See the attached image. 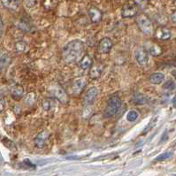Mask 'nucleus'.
<instances>
[{
    "mask_svg": "<svg viewBox=\"0 0 176 176\" xmlns=\"http://www.w3.org/2000/svg\"><path fill=\"white\" fill-rule=\"evenodd\" d=\"M84 52V44L81 40H73L62 50V59L65 63L71 64L78 61Z\"/></svg>",
    "mask_w": 176,
    "mask_h": 176,
    "instance_id": "1",
    "label": "nucleus"
},
{
    "mask_svg": "<svg viewBox=\"0 0 176 176\" xmlns=\"http://www.w3.org/2000/svg\"><path fill=\"white\" fill-rule=\"evenodd\" d=\"M121 104H122L121 99L117 96H113L109 98V100L107 102V105L104 109V117L106 119L113 117L119 110V108L121 107Z\"/></svg>",
    "mask_w": 176,
    "mask_h": 176,
    "instance_id": "2",
    "label": "nucleus"
},
{
    "mask_svg": "<svg viewBox=\"0 0 176 176\" xmlns=\"http://www.w3.org/2000/svg\"><path fill=\"white\" fill-rule=\"evenodd\" d=\"M136 24L138 28L145 35H150L153 33V24L146 14L141 13L137 16Z\"/></svg>",
    "mask_w": 176,
    "mask_h": 176,
    "instance_id": "3",
    "label": "nucleus"
},
{
    "mask_svg": "<svg viewBox=\"0 0 176 176\" xmlns=\"http://www.w3.org/2000/svg\"><path fill=\"white\" fill-rule=\"evenodd\" d=\"M50 91L52 93V96L56 99H58L60 103L66 104L68 102V97H67L66 93L63 90V88L61 86H59V84L52 85L50 89Z\"/></svg>",
    "mask_w": 176,
    "mask_h": 176,
    "instance_id": "4",
    "label": "nucleus"
},
{
    "mask_svg": "<svg viewBox=\"0 0 176 176\" xmlns=\"http://www.w3.org/2000/svg\"><path fill=\"white\" fill-rule=\"evenodd\" d=\"M138 13L137 5L134 1H128L125 4L121 10V16L123 18H132L136 16Z\"/></svg>",
    "mask_w": 176,
    "mask_h": 176,
    "instance_id": "5",
    "label": "nucleus"
},
{
    "mask_svg": "<svg viewBox=\"0 0 176 176\" xmlns=\"http://www.w3.org/2000/svg\"><path fill=\"white\" fill-rule=\"evenodd\" d=\"M148 52L144 47H138L136 50L135 51V58L137 63L141 65H147L148 60H149V56Z\"/></svg>",
    "mask_w": 176,
    "mask_h": 176,
    "instance_id": "6",
    "label": "nucleus"
},
{
    "mask_svg": "<svg viewBox=\"0 0 176 176\" xmlns=\"http://www.w3.org/2000/svg\"><path fill=\"white\" fill-rule=\"evenodd\" d=\"M112 41L109 37H104L100 40L98 45V52L100 54H107L112 49Z\"/></svg>",
    "mask_w": 176,
    "mask_h": 176,
    "instance_id": "7",
    "label": "nucleus"
},
{
    "mask_svg": "<svg viewBox=\"0 0 176 176\" xmlns=\"http://www.w3.org/2000/svg\"><path fill=\"white\" fill-rule=\"evenodd\" d=\"M98 95V90L96 87H91L90 88L87 92L85 93L84 97H83V104L84 105H90L92 104L95 100L97 99Z\"/></svg>",
    "mask_w": 176,
    "mask_h": 176,
    "instance_id": "8",
    "label": "nucleus"
},
{
    "mask_svg": "<svg viewBox=\"0 0 176 176\" xmlns=\"http://www.w3.org/2000/svg\"><path fill=\"white\" fill-rule=\"evenodd\" d=\"M86 84H87V82H86V80L84 78L80 77V78L75 79L72 84L73 94L74 96L81 95V93L84 90Z\"/></svg>",
    "mask_w": 176,
    "mask_h": 176,
    "instance_id": "9",
    "label": "nucleus"
},
{
    "mask_svg": "<svg viewBox=\"0 0 176 176\" xmlns=\"http://www.w3.org/2000/svg\"><path fill=\"white\" fill-rule=\"evenodd\" d=\"M49 136H50V134H49L48 131H42V132L39 133L35 137V139H34V144H35V146H36V148H38V149H43V148L44 147V145H45L47 139L49 138Z\"/></svg>",
    "mask_w": 176,
    "mask_h": 176,
    "instance_id": "10",
    "label": "nucleus"
},
{
    "mask_svg": "<svg viewBox=\"0 0 176 176\" xmlns=\"http://www.w3.org/2000/svg\"><path fill=\"white\" fill-rule=\"evenodd\" d=\"M144 48L146 50V52H148V54H150L152 56H156V57L161 55L163 52V50L160 46L155 44V43H152V42L146 43Z\"/></svg>",
    "mask_w": 176,
    "mask_h": 176,
    "instance_id": "11",
    "label": "nucleus"
},
{
    "mask_svg": "<svg viewBox=\"0 0 176 176\" xmlns=\"http://www.w3.org/2000/svg\"><path fill=\"white\" fill-rule=\"evenodd\" d=\"M171 36H172L171 30L166 27H159L155 31V37L157 39L166 41V40L170 39Z\"/></svg>",
    "mask_w": 176,
    "mask_h": 176,
    "instance_id": "12",
    "label": "nucleus"
},
{
    "mask_svg": "<svg viewBox=\"0 0 176 176\" xmlns=\"http://www.w3.org/2000/svg\"><path fill=\"white\" fill-rule=\"evenodd\" d=\"M88 14L92 23H98L102 20V12L97 7H90L88 11Z\"/></svg>",
    "mask_w": 176,
    "mask_h": 176,
    "instance_id": "13",
    "label": "nucleus"
},
{
    "mask_svg": "<svg viewBox=\"0 0 176 176\" xmlns=\"http://www.w3.org/2000/svg\"><path fill=\"white\" fill-rule=\"evenodd\" d=\"M10 92H11V95L14 99L16 100H19L21 98L23 93H24V89L23 87L20 84H15L11 87L10 89Z\"/></svg>",
    "mask_w": 176,
    "mask_h": 176,
    "instance_id": "14",
    "label": "nucleus"
},
{
    "mask_svg": "<svg viewBox=\"0 0 176 176\" xmlns=\"http://www.w3.org/2000/svg\"><path fill=\"white\" fill-rule=\"evenodd\" d=\"M92 64H93V59L88 54H85L79 62V67L82 70H86L90 68Z\"/></svg>",
    "mask_w": 176,
    "mask_h": 176,
    "instance_id": "15",
    "label": "nucleus"
},
{
    "mask_svg": "<svg viewBox=\"0 0 176 176\" xmlns=\"http://www.w3.org/2000/svg\"><path fill=\"white\" fill-rule=\"evenodd\" d=\"M4 7L10 11H17L19 9V2L17 0H1Z\"/></svg>",
    "mask_w": 176,
    "mask_h": 176,
    "instance_id": "16",
    "label": "nucleus"
},
{
    "mask_svg": "<svg viewBox=\"0 0 176 176\" xmlns=\"http://www.w3.org/2000/svg\"><path fill=\"white\" fill-rule=\"evenodd\" d=\"M149 80L153 84H160L165 80V75L162 73H154L150 75Z\"/></svg>",
    "mask_w": 176,
    "mask_h": 176,
    "instance_id": "17",
    "label": "nucleus"
},
{
    "mask_svg": "<svg viewBox=\"0 0 176 176\" xmlns=\"http://www.w3.org/2000/svg\"><path fill=\"white\" fill-rule=\"evenodd\" d=\"M1 142L3 143V144L6 147L7 149H9L10 150H13V151H16L17 150V146L16 144L13 143L12 140H10L9 138L7 137H3L1 139Z\"/></svg>",
    "mask_w": 176,
    "mask_h": 176,
    "instance_id": "18",
    "label": "nucleus"
},
{
    "mask_svg": "<svg viewBox=\"0 0 176 176\" xmlns=\"http://www.w3.org/2000/svg\"><path fill=\"white\" fill-rule=\"evenodd\" d=\"M102 71H103V68L100 65H95L90 69V75L92 79H98L101 75Z\"/></svg>",
    "mask_w": 176,
    "mask_h": 176,
    "instance_id": "19",
    "label": "nucleus"
},
{
    "mask_svg": "<svg viewBox=\"0 0 176 176\" xmlns=\"http://www.w3.org/2000/svg\"><path fill=\"white\" fill-rule=\"evenodd\" d=\"M133 103L135 104H144L147 102V98L145 96L142 95V94H136L133 99H132Z\"/></svg>",
    "mask_w": 176,
    "mask_h": 176,
    "instance_id": "20",
    "label": "nucleus"
},
{
    "mask_svg": "<svg viewBox=\"0 0 176 176\" xmlns=\"http://www.w3.org/2000/svg\"><path fill=\"white\" fill-rule=\"evenodd\" d=\"M20 167L23 169L26 170H36V166L35 164H33L29 159H24L21 163H20Z\"/></svg>",
    "mask_w": 176,
    "mask_h": 176,
    "instance_id": "21",
    "label": "nucleus"
},
{
    "mask_svg": "<svg viewBox=\"0 0 176 176\" xmlns=\"http://www.w3.org/2000/svg\"><path fill=\"white\" fill-rule=\"evenodd\" d=\"M11 59L8 55H4L0 58V71L6 69L10 64Z\"/></svg>",
    "mask_w": 176,
    "mask_h": 176,
    "instance_id": "22",
    "label": "nucleus"
},
{
    "mask_svg": "<svg viewBox=\"0 0 176 176\" xmlns=\"http://www.w3.org/2000/svg\"><path fill=\"white\" fill-rule=\"evenodd\" d=\"M36 93L35 92H30V93H28L27 95L26 99H25V103L28 104V105H32L36 102Z\"/></svg>",
    "mask_w": 176,
    "mask_h": 176,
    "instance_id": "23",
    "label": "nucleus"
},
{
    "mask_svg": "<svg viewBox=\"0 0 176 176\" xmlns=\"http://www.w3.org/2000/svg\"><path fill=\"white\" fill-rule=\"evenodd\" d=\"M163 89L165 90H168L172 91L175 89V83L173 80H168L167 82H166L163 84Z\"/></svg>",
    "mask_w": 176,
    "mask_h": 176,
    "instance_id": "24",
    "label": "nucleus"
},
{
    "mask_svg": "<svg viewBox=\"0 0 176 176\" xmlns=\"http://www.w3.org/2000/svg\"><path fill=\"white\" fill-rule=\"evenodd\" d=\"M172 155H173L172 152H165V153H162V154H160V155H158V156L156 158L154 159V161L155 162H159V161L166 160V159L170 158L172 157Z\"/></svg>",
    "mask_w": 176,
    "mask_h": 176,
    "instance_id": "25",
    "label": "nucleus"
},
{
    "mask_svg": "<svg viewBox=\"0 0 176 176\" xmlns=\"http://www.w3.org/2000/svg\"><path fill=\"white\" fill-rule=\"evenodd\" d=\"M138 119V112L136 111H130L127 114V119L129 122H134Z\"/></svg>",
    "mask_w": 176,
    "mask_h": 176,
    "instance_id": "26",
    "label": "nucleus"
},
{
    "mask_svg": "<svg viewBox=\"0 0 176 176\" xmlns=\"http://www.w3.org/2000/svg\"><path fill=\"white\" fill-rule=\"evenodd\" d=\"M52 107V100L51 98H46L43 101V108L44 111H50Z\"/></svg>",
    "mask_w": 176,
    "mask_h": 176,
    "instance_id": "27",
    "label": "nucleus"
},
{
    "mask_svg": "<svg viewBox=\"0 0 176 176\" xmlns=\"http://www.w3.org/2000/svg\"><path fill=\"white\" fill-rule=\"evenodd\" d=\"M157 122V118H154V119H152L151 120H150V122L149 123V125L147 126V128H145L144 130V134H146V133H148V131L150 130L154 126H155V124H156Z\"/></svg>",
    "mask_w": 176,
    "mask_h": 176,
    "instance_id": "28",
    "label": "nucleus"
},
{
    "mask_svg": "<svg viewBox=\"0 0 176 176\" xmlns=\"http://www.w3.org/2000/svg\"><path fill=\"white\" fill-rule=\"evenodd\" d=\"M26 46L27 44L25 43L20 42V43H18V44H16V49H17L18 52H24V51L26 50Z\"/></svg>",
    "mask_w": 176,
    "mask_h": 176,
    "instance_id": "29",
    "label": "nucleus"
},
{
    "mask_svg": "<svg viewBox=\"0 0 176 176\" xmlns=\"http://www.w3.org/2000/svg\"><path fill=\"white\" fill-rule=\"evenodd\" d=\"M114 154H110V155H105V156L98 157L97 158H95V160H101V159H106V158H111V156H113Z\"/></svg>",
    "mask_w": 176,
    "mask_h": 176,
    "instance_id": "30",
    "label": "nucleus"
},
{
    "mask_svg": "<svg viewBox=\"0 0 176 176\" xmlns=\"http://www.w3.org/2000/svg\"><path fill=\"white\" fill-rule=\"evenodd\" d=\"M170 18H171L172 22H173V23H175L176 24V10H174V11L172 13L171 16H170Z\"/></svg>",
    "mask_w": 176,
    "mask_h": 176,
    "instance_id": "31",
    "label": "nucleus"
},
{
    "mask_svg": "<svg viewBox=\"0 0 176 176\" xmlns=\"http://www.w3.org/2000/svg\"><path fill=\"white\" fill-rule=\"evenodd\" d=\"M3 29H4V23H3L2 18L0 17V36L3 35Z\"/></svg>",
    "mask_w": 176,
    "mask_h": 176,
    "instance_id": "32",
    "label": "nucleus"
},
{
    "mask_svg": "<svg viewBox=\"0 0 176 176\" xmlns=\"http://www.w3.org/2000/svg\"><path fill=\"white\" fill-rule=\"evenodd\" d=\"M167 132L166 131H165V134H164L163 136H162V138H161V141H160V143H164V142H166V140H167Z\"/></svg>",
    "mask_w": 176,
    "mask_h": 176,
    "instance_id": "33",
    "label": "nucleus"
},
{
    "mask_svg": "<svg viewBox=\"0 0 176 176\" xmlns=\"http://www.w3.org/2000/svg\"><path fill=\"white\" fill-rule=\"evenodd\" d=\"M66 158H67V159H79V157H66Z\"/></svg>",
    "mask_w": 176,
    "mask_h": 176,
    "instance_id": "34",
    "label": "nucleus"
},
{
    "mask_svg": "<svg viewBox=\"0 0 176 176\" xmlns=\"http://www.w3.org/2000/svg\"><path fill=\"white\" fill-rule=\"evenodd\" d=\"M173 104H176V95H175V97L174 98V99H173Z\"/></svg>",
    "mask_w": 176,
    "mask_h": 176,
    "instance_id": "35",
    "label": "nucleus"
},
{
    "mask_svg": "<svg viewBox=\"0 0 176 176\" xmlns=\"http://www.w3.org/2000/svg\"><path fill=\"white\" fill-rule=\"evenodd\" d=\"M172 73H173V75L174 76V78L176 79V70H174V71H173V72H172Z\"/></svg>",
    "mask_w": 176,
    "mask_h": 176,
    "instance_id": "36",
    "label": "nucleus"
},
{
    "mask_svg": "<svg viewBox=\"0 0 176 176\" xmlns=\"http://www.w3.org/2000/svg\"><path fill=\"white\" fill-rule=\"evenodd\" d=\"M0 57H1V51H0Z\"/></svg>",
    "mask_w": 176,
    "mask_h": 176,
    "instance_id": "37",
    "label": "nucleus"
},
{
    "mask_svg": "<svg viewBox=\"0 0 176 176\" xmlns=\"http://www.w3.org/2000/svg\"><path fill=\"white\" fill-rule=\"evenodd\" d=\"M174 65H175V66H176V62H175V63H174Z\"/></svg>",
    "mask_w": 176,
    "mask_h": 176,
    "instance_id": "38",
    "label": "nucleus"
},
{
    "mask_svg": "<svg viewBox=\"0 0 176 176\" xmlns=\"http://www.w3.org/2000/svg\"><path fill=\"white\" fill-rule=\"evenodd\" d=\"M173 176H176V174H174V175H173Z\"/></svg>",
    "mask_w": 176,
    "mask_h": 176,
    "instance_id": "39",
    "label": "nucleus"
}]
</instances>
